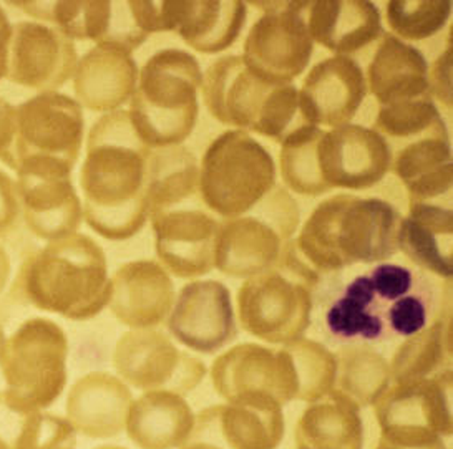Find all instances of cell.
<instances>
[{
  "mask_svg": "<svg viewBox=\"0 0 453 449\" xmlns=\"http://www.w3.org/2000/svg\"><path fill=\"white\" fill-rule=\"evenodd\" d=\"M390 171L405 186L411 201H439L452 191L453 166L447 128L405 141L392 153Z\"/></svg>",
  "mask_w": 453,
  "mask_h": 449,
  "instance_id": "obj_23",
  "label": "cell"
},
{
  "mask_svg": "<svg viewBox=\"0 0 453 449\" xmlns=\"http://www.w3.org/2000/svg\"><path fill=\"white\" fill-rule=\"evenodd\" d=\"M452 227L450 204L411 201L409 216L400 219L397 229V249L418 267L452 278Z\"/></svg>",
  "mask_w": 453,
  "mask_h": 449,
  "instance_id": "obj_25",
  "label": "cell"
},
{
  "mask_svg": "<svg viewBox=\"0 0 453 449\" xmlns=\"http://www.w3.org/2000/svg\"><path fill=\"white\" fill-rule=\"evenodd\" d=\"M173 297V282L160 264L134 261L115 272L108 305L121 323L145 329L166 317Z\"/></svg>",
  "mask_w": 453,
  "mask_h": 449,
  "instance_id": "obj_21",
  "label": "cell"
},
{
  "mask_svg": "<svg viewBox=\"0 0 453 449\" xmlns=\"http://www.w3.org/2000/svg\"><path fill=\"white\" fill-rule=\"evenodd\" d=\"M79 62L75 43L42 22L12 24L5 79L39 93L58 92Z\"/></svg>",
  "mask_w": 453,
  "mask_h": 449,
  "instance_id": "obj_16",
  "label": "cell"
},
{
  "mask_svg": "<svg viewBox=\"0 0 453 449\" xmlns=\"http://www.w3.org/2000/svg\"><path fill=\"white\" fill-rule=\"evenodd\" d=\"M441 325H434L428 331H422L411 337L409 342L402 346L395 357L397 375H411L415 371L432 369L441 357Z\"/></svg>",
  "mask_w": 453,
  "mask_h": 449,
  "instance_id": "obj_33",
  "label": "cell"
},
{
  "mask_svg": "<svg viewBox=\"0 0 453 449\" xmlns=\"http://www.w3.org/2000/svg\"><path fill=\"white\" fill-rule=\"evenodd\" d=\"M299 206L284 187H274L251 211L219 227L214 267L233 278H254L278 264L299 227Z\"/></svg>",
  "mask_w": 453,
  "mask_h": 449,
  "instance_id": "obj_9",
  "label": "cell"
},
{
  "mask_svg": "<svg viewBox=\"0 0 453 449\" xmlns=\"http://www.w3.org/2000/svg\"><path fill=\"white\" fill-rule=\"evenodd\" d=\"M165 32H176L189 49L225 52L246 24L248 4L240 0H161Z\"/></svg>",
  "mask_w": 453,
  "mask_h": 449,
  "instance_id": "obj_18",
  "label": "cell"
},
{
  "mask_svg": "<svg viewBox=\"0 0 453 449\" xmlns=\"http://www.w3.org/2000/svg\"><path fill=\"white\" fill-rule=\"evenodd\" d=\"M4 340H5V333H4L2 323H0V348H2V345H4Z\"/></svg>",
  "mask_w": 453,
  "mask_h": 449,
  "instance_id": "obj_40",
  "label": "cell"
},
{
  "mask_svg": "<svg viewBox=\"0 0 453 449\" xmlns=\"http://www.w3.org/2000/svg\"><path fill=\"white\" fill-rule=\"evenodd\" d=\"M320 183L329 191H364L379 185L390 171V143L373 128L344 125L322 132L316 146Z\"/></svg>",
  "mask_w": 453,
  "mask_h": 449,
  "instance_id": "obj_15",
  "label": "cell"
},
{
  "mask_svg": "<svg viewBox=\"0 0 453 449\" xmlns=\"http://www.w3.org/2000/svg\"><path fill=\"white\" fill-rule=\"evenodd\" d=\"M428 68L424 53L386 32L367 68V92L380 106L432 98Z\"/></svg>",
  "mask_w": 453,
  "mask_h": 449,
  "instance_id": "obj_22",
  "label": "cell"
},
{
  "mask_svg": "<svg viewBox=\"0 0 453 449\" xmlns=\"http://www.w3.org/2000/svg\"><path fill=\"white\" fill-rule=\"evenodd\" d=\"M430 96H435L447 108L452 106V43L449 42L445 50L432 68H428Z\"/></svg>",
  "mask_w": 453,
  "mask_h": 449,
  "instance_id": "obj_34",
  "label": "cell"
},
{
  "mask_svg": "<svg viewBox=\"0 0 453 449\" xmlns=\"http://www.w3.org/2000/svg\"><path fill=\"white\" fill-rule=\"evenodd\" d=\"M20 216L17 185L14 179L0 170V234L9 232Z\"/></svg>",
  "mask_w": 453,
  "mask_h": 449,
  "instance_id": "obj_36",
  "label": "cell"
},
{
  "mask_svg": "<svg viewBox=\"0 0 453 449\" xmlns=\"http://www.w3.org/2000/svg\"><path fill=\"white\" fill-rule=\"evenodd\" d=\"M201 92L210 115L219 123L278 143L304 123L297 87L259 77L240 55H226L208 66Z\"/></svg>",
  "mask_w": 453,
  "mask_h": 449,
  "instance_id": "obj_4",
  "label": "cell"
},
{
  "mask_svg": "<svg viewBox=\"0 0 453 449\" xmlns=\"http://www.w3.org/2000/svg\"><path fill=\"white\" fill-rule=\"evenodd\" d=\"M0 449H12L11 438L7 437L5 433H2V431H0Z\"/></svg>",
  "mask_w": 453,
  "mask_h": 449,
  "instance_id": "obj_39",
  "label": "cell"
},
{
  "mask_svg": "<svg viewBox=\"0 0 453 449\" xmlns=\"http://www.w3.org/2000/svg\"><path fill=\"white\" fill-rule=\"evenodd\" d=\"M11 445L12 449H77V431L67 418L39 411L20 418Z\"/></svg>",
  "mask_w": 453,
  "mask_h": 449,
  "instance_id": "obj_32",
  "label": "cell"
},
{
  "mask_svg": "<svg viewBox=\"0 0 453 449\" xmlns=\"http://www.w3.org/2000/svg\"><path fill=\"white\" fill-rule=\"evenodd\" d=\"M297 90L304 123L339 128L357 115L367 96V81L354 58L334 55L312 66Z\"/></svg>",
  "mask_w": 453,
  "mask_h": 449,
  "instance_id": "obj_17",
  "label": "cell"
},
{
  "mask_svg": "<svg viewBox=\"0 0 453 449\" xmlns=\"http://www.w3.org/2000/svg\"><path fill=\"white\" fill-rule=\"evenodd\" d=\"M68 339L50 318L22 322L0 348L5 410L24 418L54 405L67 386Z\"/></svg>",
  "mask_w": 453,
  "mask_h": 449,
  "instance_id": "obj_6",
  "label": "cell"
},
{
  "mask_svg": "<svg viewBox=\"0 0 453 449\" xmlns=\"http://www.w3.org/2000/svg\"><path fill=\"white\" fill-rule=\"evenodd\" d=\"M128 400L130 393L119 378L105 371H92L70 386L65 418L83 437H113L120 431Z\"/></svg>",
  "mask_w": 453,
  "mask_h": 449,
  "instance_id": "obj_27",
  "label": "cell"
},
{
  "mask_svg": "<svg viewBox=\"0 0 453 449\" xmlns=\"http://www.w3.org/2000/svg\"><path fill=\"white\" fill-rule=\"evenodd\" d=\"M138 73L132 53L111 45H95L75 66L72 77L75 102L95 113L119 111L132 100Z\"/></svg>",
  "mask_w": 453,
  "mask_h": 449,
  "instance_id": "obj_19",
  "label": "cell"
},
{
  "mask_svg": "<svg viewBox=\"0 0 453 449\" xmlns=\"http://www.w3.org/2000/svg\"><path fill=\"white\" fill-rule=\"evenodd\" d=\"M452 15L449 0H390L387 24L397 39L420 42L439 34Z\"/></svg>",
  "mask_w": 453,
  "mask_h": 449,
  "instance_id": "obj_30",
  "label": "cell"
},
{
  "mask_svg": "<svg viewBox=\"0 0 453 449\" xmlns=\"http://www.w3.org/2000/svg\"><path fill=\"white\" fill-rule=\"evenodd\" d=\"M265 15L251 27L242 62L263 79L294 83L306 72L314 52L306 19L311 2H253Z\"/></svg>",
  "mask_w": 453,
  "mask_h": 449,
  "instance_id": "obj_10",
  "label": "cell"
},
{
  "mask_svg": "<svg viewBox=\"0 0 453 449\" xmlns=\"http://www.w3.org/2000/svg\"><path fill=\"white\" fill-rule=\"evenodd\" d=\"M203 72L191 53L165 49L138 73L128 115L151 149L181 146L196 126Z\"/></svg>",
  "mask_w": 453,
  "mask_h": 449,
  "instance_id": "obj_5",
  "label": "cell"
},
{
  "mask_svg": "<svg viewBox=\"0 0 453 449\" xmlns=\"http://www.w3.org/2000/svg\"><path fill=\"white\" fill-rule=\"evenodd\" d=\"M316 278L297 257L289 240L278 264L250 278L238 293L241 323L246 331L267 342L288 344L306 331L311 318L307 282Z\"/></svg>",
  "mask_w": 453,
  "mask_h": 449,
  "instance_id": "obj_8",
  "label": "cell"
},
{
  "mask_svg": "<svg viewBox=\"0 0 453 449\" xmlns=\"http://www.w3.org/2000/svg\"><path fill=\"white\" fill-rule=\"evenodd\" d=\"M7 5L54 27L65 37L134 52L148 40L134 22L128 0H15Z\"/></svg>",
  "mask_w": 453,
  "mask_h": 449,
  "instance_id": "obj_12",
  "label": "cell"
},
{
  "mask_svg": "<svg viewBox=\"0 0 453 449\" xmlns=\"http://www.w3.org/2000/svg\"><path fill=\"white\" fill-rule=\"evenodd\" d=\"M170 331L200 352H214L227 344L236 331L226 287L213 280L187 285L170 318Z\"/></svg>",
  "mask_w": 453,
  "mask_h": 449,
  "instance_id": "obj_20",
  "label": "cell"
},
{
  "mask_svg": "<svg viewBox=\"0 0 453 449\" xmlns=\"http://www.w3.org/2000/svg\"><path fill=\"white\" fill-rule=\"evenodd\" d=\"M322 132L319 126L303 123L280 143V178L296 194L314 198L327 193L320 183L316 159V146Z\"/></svg>",
  "mask_w": 453,
  "mask_h": 449,
  "instance_id": "obj_29",
  "label": "cell"
},
{
  "mask_svg": "<svg viewBox=\"0 0 453 449\" xmlns=\"http://www.w3.org/2000/svg\"><path fill=\"white\" fill-rule=\"evenodd\" d=\"M14 289L26 304L68 320H90L110 302L107 257L85 234L49 240L19 267Z\"/></svg>",
  "mask_w": 453,
  "mask_h": 449,
  "instance_id": "obj_2",
  "label": "cell"
},
{
  "mask_svg": "<svg viewBox=\"0 0 453 449\" xmlns=\"http://www.w3.org/2000/svg\"><path fill=\"white\" fill-rule=\"evenodd\" d=\"M399 301L377 293L369 274H362L352 278L327 307L326 327L337 340L380 342L390 339L388 318Z\"/></svg>",
  "mask_w": 453,
  "mask_h": 449,
  "instance_id": "obj_26",
  "label": "cell"
},
{
  "mask_svg": "<svg viewBox=\"0 0 453 449\" xmlns=\"http://www.w3.org/2000/svg\"><path fill=\"white\" fill-rule=\"evenodd\" d=\"M441 128H447V125L432 98L380 106L373 123V130L386 140L392 138L399 141H411Z\"/></svg>",
  "mask_w": 453,
  "mask_h": 449,
  "instance_id": "obj_31",
  "label": "cell"
},
{
  "mask_svg": "<svg viewBox=\"0 0 453 449\" xmlns=\"http://www.w3.org/2000/svg\"><path fill=\"white\" fill-rule=\"evenodd\" d=\"M0 161L15 171V105L4 96H0Z\"/></svg>",
  "mask_w": 453,
  "mask_h": 449,
  "instance_id": "obj_35",
  "label": "cell"
},
{
  "mask_svg": "<svg viewBox=\"0 0 453 449\" xmlns=\"http://www.w3.org/2000/svg\"><path fill=\"white\" fill-rule=\"evenodd\" d=\"M12 278V259L7 247L0 242V295L7 289Z\"/></svg>",
  "mask_w": 453,
  "mask_h": 449,
  "instance_id": "obj_38",
  "label": "cell"
},
{
  "mask_svg": "<svg viewBox=\"0 0 453 449\" xmlns=\"http://www.w3.org/2000/svg\"><path fill=\"white\" fill-rule=\"evenodd\" d=\"M83 136V108L68 95L37 93L15 106L17 166L22 161L37 159L75 168Z\"/></svg>",
  "mask_w": 453,
  "mask_h": 449,
  "instance_id": "obj_11",
  "label": "cell"
},
{
  "mask_svg": "<svg viewBox=\"0 0 453 449\" xmlns=\"http://www.w3.org/2000/svg\"><path fill=\"white\" fill-rule=\"evenodd\" d=\"M307 12L312 42L337 55L357 53L382 35V17L369 0H319Z\"/></svg>",
  "mask_w": 453,
  "mask_h": 449,
  "instance_id": "obj_24",
  "label": "cell"
},
{
  "mask_svg": "<svg viewBox=\"0 0 453 449\" xmlns=\"http://www.w3.org/2000/svg\"><path fill=\"white\" fill-rule=\"evenodd\" d=\"M400 219V212L384 199L342 193L320 201L294 244L324 272L357 263H382L397 251Z\"/></svg>",
  "mask_w": 453,
  "mask_h": 449,
  "instance_id": "obj_3",
  "label": "cell"
},
{
  "mask_svg": "<svg viewBox=\"0 0 453 449\" xmlns=\"http://www.w3.org/2000/svg\"><path fill=\"white\" fill-rule=\"evenodd\" d=\"M151 151L128 110L95 121L87 136L81 189L83 219L98 236L125 240L147 224Z\"/></svg>",
  "mask_w": 453,
  "mask_h": 449,
  "instance_id": "obj_1",
  "label": "cell"
},
{
  "mask_svg": "<svg viewBox=\"0 0 453 449\" xmlns=\"http://www.w3.org/2000/svg\"><path fill=\"white\" fill-rule=\"evenodd\" d=\"M161 263L178 278H198L214 267L221 221L200 196L150 212Z\"/></svg>",
  "mask_w": 453,
  "mask_h": 449,
  "instance_id": "obj_14",
  "label": "cell"
},
{
  "mask_svg": "<svg viewBox=\"0 0 453 449\" xmlns=\"http://www.w3.org/2000/svg\"><path fill=\"white\" fill-rule=\"evenodd\" d=\"M67 164L22 161L17 168V196L28 231L43 240L67 238L83 221L81 199Z\"/></svg>",
  "mask_w": 453,
  "mask_h": 449,
  "instance_id": "obj_13",
  "label": "cell"
},
{
  "mask_svg": "<svg viewBox=\"0 0 453 449\" xmlns=\"http://www.w3.org/2000/svg\"><path fill=\"white\" fill-rule=\"evenodd\" d=\"M12 24L9 22L4 9L0 7V81L7 73V57H9V42H11Z\"/></svg>",
  "mask_w": 453,
  "mask_h": 449,
  "instance_id": "obj_37",
  "label": "cell"
},
{
  "mask_svg": "<svg viewBox=\"0 0 453 449\" xmlns=\"http://www.w3.org/2000/svg\"><path fill=\"white\" fill-rule=\"evenodd\" d=\"M113 363L127 382L145 386L172 377L176 369L189 367L196 360L180 354L158 331H134L121 337Z\"/></svg>",
  "mask_w": 453,
  "mask_h": 449,
  "instance_id": "obj_28",
  "label": "cell"
},
{
  "mask_svg": "<svg viewBox=\"0 0 453 449\" xmlns=\"http://www.w3.org/2000/svg\"><path fill=\"white\" fill-rule=\"evenodd\" d=\"M276 163L265 146L248 132L229 130L201 158V199L223 219L240 217L276 187Z\"/></svg>",
  "mask_w": 453,
  "mask_h": 449,
  "instance_id": "obj_7",
  "label": "cell"
}]
</instances>
